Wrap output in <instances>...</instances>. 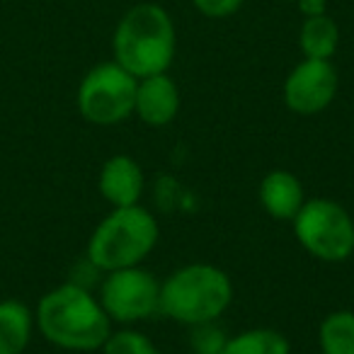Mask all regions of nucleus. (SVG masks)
Masks as SVG:
<instances>
[{"label":"nucleus","instance_id":"obj_1","mask_svg":"<svg viewBox=\"0 0 354 354\" xmlns=\"http://www.w3.org/2000/svg\"><path fill=\"white\" fill-rule=\"evenodd\" d=\"M35 320L39 333L64 349L88 352L109 339L107 310L78 284H61L41 296Z\"/></svg>","mask_w":354,"mask_h":354},{"label":"nucleus","instance_id":"obj_2","mask_svg":"<svg viewBox=\"0 0 354 354\" xmlns=\"http://www.w3.org/2000/svg\"><path fill=\"white\" fill-rule=\"evenodd\" d=\"M175 56V27L162 8L136 6L114 32V59L133 78L165 73Z\"/></svg>","mask_w":354,"mask_h":354},{"label":"nucleus","instance_id":"obj_3","mask_svg":"<svg viewBox=\"0 0 354 354\" xmlns=\"http://www.w3.org/2000/svg\"><path fill=\"white\" fill-rule=\"evenodd\" d=\"M231 296L226 272L212 265H189L160 286V313L187 325L212 323L226 310Z\"/></svg>","mask_w":354,"mask_h":354},{"label":"nucleus","instance_id":"obj_4","mask_svg":"<svg viewBox=\"0 0 354 354\" xmlns=\"http://www.w3.org/2000/svg\"><path fill=\"white\" fill-rule=\"evenodd\" d=\"M158 241V223L143 207H117L88 243V260L100 270L136 267Z\"/></svg>","mask_w":354,"mask_h":354},{"label":"nucleus","instance_id":"obj_5","mask_svg":"<svg viewBox=\"0 0 354 354\" xmlns=\"http://www.w3.org/2000/svg\"><path fill=\"white\" fill-rule=\"evenodd\" d=\"M291 221L299 243L318 260L342 262L354 252V221L330 199L304 202Z\"/></svg>","mask_w":354,"mask_h":354},{"label":"nucleus","instance_id":"obj_6","mask_svg":"<svg viewBox=\"0 0 354 354\" xmlns=\"http://www.w3.org/2000/svg\"><path fill=\"white\" fill-rule=\"evenodd\" d=\"M136 78L122 66L100 64L78 88V109L88 122L107 127L127 119L136 104Z\"/></svg>","mask_w":354,"mask_h":354},{"label":"nucleus","instance_id":"obj_7","mask_svg":"<svg viewBox=\"0 0 354 354\" xmlns=\"http://www.w3.org/2000/svg\"><path fill=\"white\" fill-rule=\"evenodd\" d=\"M100 304L119 323L151 318L160 310V284L151 272L138 267L114 270L104 279Z\"/></svg>","mask_w":354,"mask_h":354},{"label":"nucleus","instance_id":"obj_8","mask_svg":"<svg viewBox=\"0 0 354 354\" xmlns=\"http://www.w3.org/2000/svg\"><path fill=\"white\" fill-rule=\"evenodd\" d=\"M337 93V73L325 59H306L289 73L284 97L289 109L299 114L323 112Z\"/></svg>","mask_w":354,"mask_h":354},{"label":"nucleus","instance_id":"obj_9","mask_svg":"<svg viewBox=\"0 0 354 354\" xmlns=\"http://www.w3.org/2000/svg\"><path fill=\"white\" fill-rule=\"evenodd\" d=\"M133 109L151 127H165V124H170L175 119L177 109H180L177 85L165 73L148 75V78H143L138 83Z\"/></svg>","mask_w":354,"mask_h":354},{"label":"nucleus","instance_id":"obj_10","mask_svg":"<svg viewBox=\"0 0 354 354\" xmlns=\"http://www.w3.org/2000/svg\"><path fill=\"white\" fill-rule=\"evenodd\" d=\"M100 192L114 207H133L143 192V170L129 156H114L100 172Z\"/></svg>","mask_w":354,"mask_h":354},{"label":"nucleus","instance_id":"obj_11","mask_svg":"<svg viewBox=\"0 0 354 354\" xmlns=\"http://www.w3.org/2000/svg\"><path fill=\"white\" fill-rule=\"evenodd\" d=\"M260 202L270 216L279 221H291L304 207V189H301L299 177L286 170L270 172L260 185Z\"/></svg>","mask_w":354,"mask_h":354},{"label":"nucleus","instance_id":"obj_12","mask_svg":"<svg viewBox=\"0 0 354 354\" xmlns=\"http://www.w3.org/2000/svg\"><path fill=\"white\" fill-rule=\"evenodd\" d=\"M35 315L17 299L0 301V354H22L32 339Z\"/></svg>","mask_w":354,"mask_h":354},{"label":"nucleus","instance_id":"obj_13","mask_svg":"<svg viewBox=\"0 0 354 354\" xmlns=\"http://www.w3.org/2000/svg\"><path fill=\"white\" fill-rule=\"evenodd\" d=\"M339 32L330 17L315 15L306 17L304 27H301V49H304L306 59H325L335 54L337 49Z\"/></svg>","mask_w":354,"mask_h":354},{"label":"nucleus","instance_id":"obj_14","mask_svg":"<svg viewBox=\"0 0 354 354\" xmlns=\"http://www.w3.org/2000/svg\"><path fill=\"white\" fill-rule=\"evenodd\" d=\"M221 354H289V342L277 330L257 328L226 339Z\"/></svg>","mask_w":354,"mask_h":354},{"label":"nucleus","instance_id":"obj_15","mask_svg":"<svg viewBox=\"0 0 354 354\" xmlns=\"http://www.w3.org/2000/svg\"><path fill=\"white\" fill-rule=\"evenodd\" d=\"M323 354H354V313L335 310L320 325Z\"/></svg>","mask_w":354,"mask_h":354},{"label":"nucleus","instance_id":"obj_16","mask_svg":"<svg viewBox=\"0 0 354 354\" xmlns=\"http://www.w3.org/2000/svg\"><path fill=\"white\" fill-rule=\"evenodd\" d=\"M102 347L104 354H160L151 339L143 337L141 333H133V330H122L117 335H109V339Z\"/></svg>","mask_w":354,"mask_h":354},{"label":"nucleus","instance_id":"obj_17","mask_svg":"<svg viewBox=\"0 0 354 354\" xmlns=\"http://www.w3.org/2000/svg\"><path fill=\"white\" fill-rule=\"evenodd\" d=\"M223 344H226L223 333L209 323L197 325V330L192 333V349L197 354H221Z\"/></svg>","mask_w":354,"mask_h":354},{"label":"nucleus","instance_id":"obj_18","mask_svg":"<svg viewBox=\"0 0 354 354\" xmlns=\"http://www.w3.org/2000/svg\"><path fill=\"white\" fill-rule=\"evenodd\" d=\"M192 3L207 17H228L243 6V0H192Z\"/></svg>","mask_w":354,"mask_h":354},{"label":"nucleus","instance_id":"obj_19","mask_svg":"<svg viewBox=\"0 0 354 354\" xmlns=\"http://www.w3.org/2000/svg\"><path fill=\"white\" fill-rule=\"evenodd\" d=\"M299 8L306 17L325 15V0H299Z\"/></svg>","mask_w":354,"mask_h":354}]
</instances>
